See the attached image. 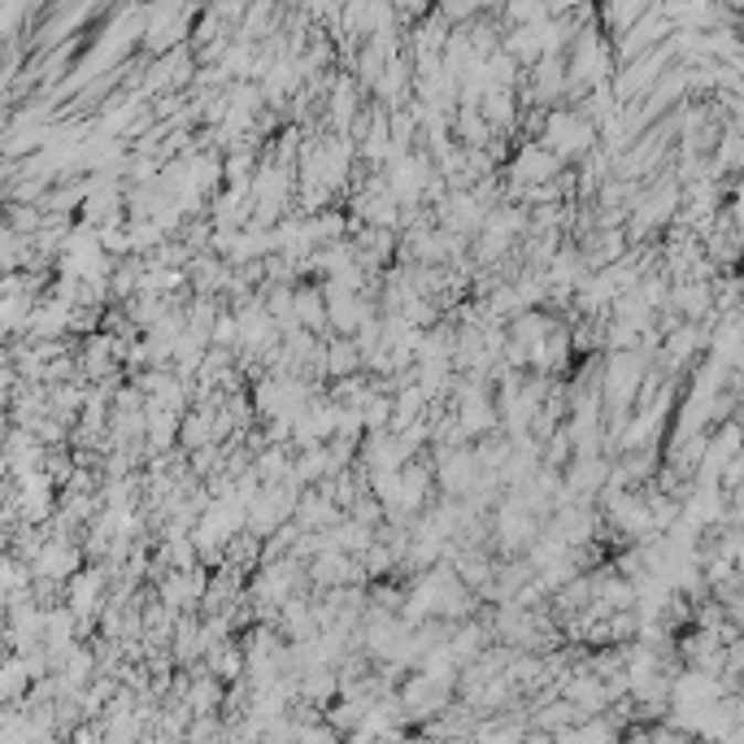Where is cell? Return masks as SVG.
<instances>
[{"label": "cell", "mask_w": 744, "mask_h": 744, "mask_svg": "<svg viewBox=\"0 0 744 744\" xmlns=\"http://www.w3.org/2000/svg\"><path fill=\"white\" fill-rule=\"evenodd\" d=\"M540 140L553 152H562L566 161H580L584 152L600 145V131H596V123L584 109H575V105H553Z\"/></svg>", "instance_id": "obj_1"}, {"label": "cell", "mask_w": 744, "mask_h": 744, "mask_svg": "<svg viewBox=\"0 0 744 744\" xmlns=\"http://www.w3.org/2000/svg\"><path fill=\"white\" fill-rule=\"evenodd\" d=\"M566 166H571V161H566L562 152L549 149L544 140H522L519 149L510 152V161H506V192L519 201L522 188H531V183H549V179H557Z\"/></svg>", "instance_id": "obj_2"}, {"label": "cell", "mask_w": 744, "mask_h": 744, "mask_svg": "<svg viewBox=\"0 0 744 744\" xmlns=\"http://www.w3.org/2000/svg\"><path fill=\"white\" fill-rule=\"evenodd\" d=\"M540 531H544L540 514L527 510L514 497H506V501L492 510V535H497V549H501L506 557H522V553L540 540Z\"/></svg>", "instance_id": "obj_3"}, {"label": "cell", "mask_w": 744, "mask_h": 744, "mask_svg": "<svg viewBox=\"0 0 744 744\" xmlns=\"http://www.w3.org/2000/svg\"><path fill=\"white\" fill-rule=\"evenodd\" d=\"M432 461H436V483L445 497H470L483 483V461H479L475 445L436 448Z\"/></svg>", "instance_id": "obj_4"}, {"label": "cell", "mask_w": 744, "mask_h": 744, "mask_svg": "<svg viewBox=\"0 0 744 744\" xmlns=\"http://www.w3.org/2000/svg\"><path fill=\"white\" fill-rule=\"evenodd\" d=\"M210 580H214V575L205 571V562L183 566V571H166V575L157 580V596H161L166 605H174L179 614H188V609H201V605H205Z\"/></svg>", "instance_id": "obj_5"}, {"label": "cell", "mask_w": 744, "mask_h": 744, "mask_svg": "<svg viewBox=\"0 0 744 744\" xmlns=\"http://www.w3.org/2000/svg\"><path fill=\"white\" fill-rule=\"evenodd\" d=\"M344 514H349V510H344L327 488H305V492H300L297 522L305 531H327V527H336Z\"/></svg>", "instance_id": "obj_6"}, {"label": "cell", "mask_w": 744, "mask_h": 744, "mask_svg": "<svg viewBox=\"0 0 744 744\" xmlns=\"http://www.w3.org/2000/svg\"><path fill=\"white\" fill-rule=\"evenodd\" d=\"M322 371H327V383L331 379H344V374L366 371V353L353 336H327V353H322Z\"/></svg>", "instance_id": "obj_7"}, {"label": "cell", "mask_w": 744, "mask_h": 744, "mask_svg": "<svg viewBox=\"0 0 744 744\" xmlns=\"http://www.w3.org/2000/svg\"><path fill=\"white\" fill-rule=\"evenodd\" d=\"M297 327H309L318 336H331V309L322 284H297Z\"/></svg>", "instance_id": "obj_8"}, {"label": "cell", "mask_w": 744, "mask_h": 744, "mask_svg": "<svg viewBox=\"0 0 744 744\" xmlns=\"http://www.w3.org/2000/svg\"><path fill=\"white\" fill-rule=\"evenodd\" d=\"M396 4V13L401 18H410V22H418L423 13H432V4H440V0H392Z\"/></svg>", "instance_id": "obj_9"}]
</instances>
